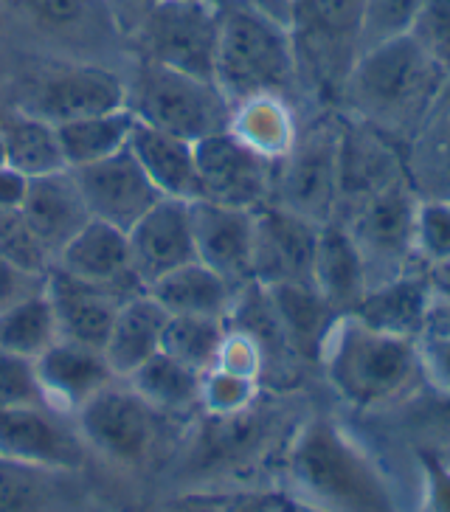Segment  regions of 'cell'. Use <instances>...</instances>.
<instances>
[{
  "label": "cell",
  "instance_id": "8fae6325",
  "mask_svg": "<svg viewBox=\"0 0 450 512\" xmlns=\"http://www.w3.org/2000/svg\"><path fill=\"white\" fill-rule=\"evenodd\" d=\"M158 417L161 414L152 411L130 386L119 389L110 383L76 411V425L82 439L102 456L119 465H141L152 451Z\"/></svg>",
  "mask_w": 450,
  "mask_h": 512
},
{
  "label": "cell",
  "instance_id": "11a10c76",
  "mask_svg": "<svg viewBox=\"0 0 450 512\" xmlns=\"http://www.w3.org/2000/svg\"><path fill=\"white\" fill-rule=\"evenodd\" d=\"M259 9H265L268 15L279 17L282 23H285L287 17V6H290V0H254Z\"/></svg>",
  "mask_w": 450,
  "mask_h": 512
},
{
  "label": "cell",
  "instance_id": "ffe728a7",
  "mask_svg": "<svg viewBox=\"0 0 450 512\" xmlns=\"http://www.w3.org/2000/svg\"><path fill=\"white\" fill-rule=\"evenodd\" d=\"M45 293L54 304L62 338L93 349H105L119 307L133 299L119 287L90 285L60 268L45 273Z\"/></svg>",
  "mask_w": 450,
  "mask_h": 512
},
{
  "label": "cell",
  "instance_id": "d4e9b609",
  "mask_svg": "<svg viewBox=\"0 0 450 512\" xmlns=\"http://www.w3.org/2000/svg\"><path fill=\"white\" fill-rule=\"evenodd\" d=\"M313 287L338 316H352L369 293L363 256L341 220H330L318 228Z\"/></svg>",
  "mask_w": 450,
  "mask_h": 512
},
{
  "label": "cell",
  "instance_id": "f546056e",
  "mask_svg": "<svg viewBox=\"0 0 450 512\" xmlns=\"http://www.w3.org/2000/svg\"><path fill=\"white\" fill-rule=\"evenodd\" d=\"M147 293L169 316L223 318L225 321L240 290L195 259L178 271L161 276L158 282H152Z\"/></svg>",
  "mask_w": 450,
  "mask_h": 512
},
{
  "label": "cell",
  "instance_id": "7402d4cb",
  "mask_svg": "<svg viewBox=\"0 0 450 512\" xmlns=\"http://www.w3.org/2000/svg\"><path fill=\"white\" fill-rule=\"evenodd\" d=\"M273 428L276 417L262 397L254 406L234 414H206L192 445V465L197 470H234L248 465L268 445Z\"/></svg>",
  "mask_w": 450,
  "mask_h": 512
},
{
  "label": "cell",
  "instance_id": "8992f818",
  "mask_svg": "<svg viewBox=\"0 0 450 512\" xmlns=\"http://www.w3.org/2000/svg\"><path fill=\"white\" fill-rule=\"evenodd\" d=\"M338 178L341 113L335 107L313 110L301 119L293 147L273 164L270 203L324 226L338 211Z\"/></svg>",
  "mask_w": 450,
  "mask_h": 512
},
{
  "label": "cell",
  "instance_id": "4fadbf2b",
  "mask_svg": "<svg viewBox=\"0 0 450 512\" xmlns=\"http://www.w3.org/2000/svg\"><path fill=\"white\" fill-rule=\"evenodd\" d=\"M318 228L282 206L254 211V282L262 287L313 285Z\"/></svg>",
  "mask_w": 450,
  "mask_h": 512
},
{
  "label": "cell",
  "instance_id": "5bb4252c",
  "mask_svg": "<svg viewBox=\"0 0 450 512\" xmlns=\"http://www.w3.org/2000/svg\"><path fill=\"white\" fill-rule=\"evenodd\" d=\"M71 172L85 197L90 217L121 231H130L158 200H164L130 150H121L105 161L79 166Z\"/></svg>",
  "mask_w": 450,
  "mask_h": 512
},
{
  "label": "cell",
  "instance_id": "e575fe53",
  "mask_svg": "<svg viewBox=\"0 0 450 512\" xmlns=\"http://www.w3.org/2000/svg\"><path fill=\"white\" fill-rule=\"evenodd\" d=\"M60 321L48 293L37 290L20 302L0 310V349L37 361L45 349L60 341Z\"/></svg>",
  "mask_w": 450,
  "mask_h": 512
},
{
  "label": "cell",
  "instance_id": "484cf974",
  "mask_svg": "<svg viewBox=\"0 0 450 512\" xmlns=\"http://www.w3.org/2000/svg\"><path fill=\"white\" fill-rule=\"evenodd\" d=\"M431 307H434V293L428 287V279L422 268H414L383 285L369 287V293L363 296V302L352 316H358L363 324L380 332L420 341L428 330Z\"/></svg>",
  "mask_w": 450,
  "mask_h": 512
},
{
  "label": "cell",
  "instance_id": "5b68a950",
  "mask_svg": "<svg viewBox=\"0 0 450 512\" xmlns=\"http://www.w3.org/2000/svg\"><path fill=\"white\" fill-rule=\"evenodd\" d=\"M366 0H290V31L296 74L307 110L335 107L346 76L360 57Z\"/></svg>",
  "mask_w": 450,
  "mask_h": 512
},
{
  "label": "cell",
  "instance_id": "6da1fadb",
  "mask_svg": "<svg viewBox=\"0 0 450 512\" xmlns=\"http://www.w3.org/2000/svg\"><path fill=\"white\" fill-rule=\"evenodd\" d=\"M287 493L321 512H400L375 456L327 414L301 420L285 445Z\"/></svg>",
  "mask_w": 450,
  "mask_h": 512
},
{
  "label": "cell",
  "instance_id": "bcb514c9",
  "mask_svg": "<svg viewBox=\"0 0 450 512\" xmlns=\"http://www.w3.org/2000/svg\"><path fill=\"white\" fill-rule=\"evenodd\" d=\"M425 383L450 397V332H428L420 338Z\"/></svg>",
  "mask_w": 450,
  "mask_h": 512
},
{
  "label": "cell",
  "instance_id": "30bf717a",
  "mask_svg": "<svg viewBox=\"0 0 450 512\" xmlns=\"http://www.w3.org/2000/svg\"><path fill=\"white\" fill-rule=\"evenodd\" d=\"M220 6L192 0H158L127 37L135 60L214 82Z\"/></svg>",
  "mask_w": 450,
  "mask_h": 512
},
{
  "label": "cell",
  "instance_id": "f5cc1de1",
  "mask_svg": "<svg viewBox=\"0 0 450 512\" xmlns=\"http://www.w3.org/2000/svg\"><path fill=\"white\" fill-rule=\"evenodd\" d=\"M428 332H450V304L434 302L425 335H428Z\"/></svg>",
  "mask_w": 450,
  "mask_h": 512
},
{
  "label": "cell",
  "instance_id": "74e56055",
  "mask_svg": "<svg viewBox=\"0 0 450 512\" xmlns=\"http://www.w3.org/2000/svg\"><path fill=\"white\" fill-rule=\"evenodd\" d=\"M60 470L23 465L0 456V512H45L57 493Z\"/></svg>",
  "mask_w": 450,
  "mask_h": 512
},
{
  "label": "cell",
  "instance_id": "277c9868",
  "mask_svg": "<svg viewBox=\"0 0 450 512\" xmlns=\"http://www.w3.org/2000/svg\"><path fill=\"white\" fill-rule=\"evenodd\" d=\"M214 85L231 107L256 96H285L310 113L299 88L290 31L254 0L220 3Z\"/></svg>",
  "mask_w": 450,
  "mask_h": 512
},
{
  "label": "cell",
  "instance_id": "f907efd6",
  "mask_svg": "<svg viewBox=\"0 0 450 512\" xmlns=\"http://www.w3.org/2000/svg\"><path fill=\"white\" fill-rule=\"evenodd\" d=\"M29 175H23L15 166H0V209H20L29 192Z\"/></svg>",
  "mask_w": 450,
  "mask_h": 512
},
{
  "label": "cell",
  "instance_id": "7dc6e473",
  "mask_svg": "<svg viewBox=\"0 0 450 512\" xmlns=\"http://www.w3.org/2000/svg\"><path fill=\"white\" fill-rule=\"evenodd\" d=\"M45 279L40 276H29V273L17 271L15 265H9L3 256H0V310L9 307V304L26 299L31 293L43 290Z\"/></svg>",
  "mask_w": 450,
  "mask_h": 512
},
{
  "label": "cell",
  "instance_id": "603a6c76",
  "mask_svg": "<svg viewBox=\"0 0 450 512\" xmlns=\"http://www.w3.org/2000/svg\"><path fill=\"white\" fill-rule=\"evenodd\" d=\"M51 268H60L90 285L119 287L130 296H138L147 290L133 273L127 231L102 223V220H90L88 226L57 254Z\"/></svg>",
  "mask_w": 450,
  "mask_h": 512
},
{
  "label": "cell",
  "instance_id": "ab89813d",
  "mask_svg": "<svg viewBox=\"0 0 450 512\" xmlns=\"http://www.w3.org/2000/svg\"><path fill=\"white\" fill-rule=\"evenodd\" d=\"M425 0H366L363 9V34H360V54L372 48L408 37L420 17Z\"/></svg>",
  "mask_w": 450,
  "mask_h": 512
},
{
  "label": "cell",
  "instance_id": "6f0895ef",
  "mask_svg": "<svg viewBox=\"0 0 450 512\" xmlns=\"http://www.w3.org/2000/svg\"><path fill=\"white\" fill-rule=\"evenodd\" d=\"M192 3H209V6H220L225 0H192Z\"/></svg>",
  "mask_w": 450,
  "mask_h": 512
},
{
  "label": "cell",
  "instance_id": "f35d334b",
  "mask_svg": "<svg viewBox=\"0 0 450 512\" xmlns=\"http://www.w3.org/2000/svg\"><path fill=\"white\" fill-rule=\"evenodd\" d=\"M0 256L9 265H15L17 271L40 279H45V273L54 265L51 254L45 251V245L20 209H0Z\"/></svg>",
  "mask_w": 450,
  "mask_h": 512
},
{
  "label": "cell",
  "instance_id": "60d3db41",
  "mask_svg": "<svg viewBox=\"0 0 450 512\" xmlns=\"http://www.w3.org/2000/svg\"><path fill=\"white\" fill-rule=\"evenodd\" d=\"M262 392H265V386L254 377L234 375V372L214 366L203 375L200 408H203V414H234V411L254 406Z\"/></svg>",
  "mask_w": 450,
  "mask_h": 512
},
{
  "label": "cell",
  "instance_id": "b9f144b4",
  "mask_svg": "<svg viewBox=\"0 0 450 512\" xmlns=\"http://www.w3.org/2000/svg\"><path fill=\"white\" fill-rule=\"evenodd\" d=\"M450 259V200L420 197L417 211V262L434 265Z\"/></svg>",
  "mask_w": 450,
  "mask_h": 512
},
{
  "label": "cell",
  "instance_id": "52a82bcc",
  "mask_svg": "<svg viewBox=\"0 0 450 512\" xmlns=\"http://www.w3.org/2000/svg\"><path fill=\"white\" fill-rule=\"evenodd\" d=\"M124 82L127 107L147 127L192 144L228 130L231 105L209 79L180 74L155 62L135 60L133 74Z\"/></svg>",
  "mask_w": 450,
  "mask_h": 512
},
{
  "label": "cell",
  "instance_id": "44dd1931",
  "mask_svg": "<svg viewBox=\"0 0 450 512\" xmlns=\"http://www.w3.org/2000/svg\"><path fill=\"white\" fill-rule=\"evenodd\" d=\"M37 383L45 406L54 411H79L88 400L107 389L116 375L107 366L102 349L85 347L60 338L51 349L34 361Z\"/></svg>",
  "mask_w": 450,
  "mask_h": 512
},
{
  "label": "cell",
  "instance_id": "681fc988",
  "mask_svg": "<svg viewBox=\"0 0 450 512\" xmlns=\"http://www.w3.org/2000/svg\"><path fill=\"white\" fill-rule=\"evenodd\" d=\"M225 493H209V490H192L169 498L155 512H223Z\"/></svg>",
  "mask_w": 450,
  "mask_h": 512
},
{
  "label": "cell",
  "instance_id": "ba28073f",
  "mask_svg": "<svg viewBox=\"0 0 450 512\" xmlns=\"http://www.w3.org/2000/svg\"><path fill=\"white\" fill-rule=\"evenodd\" d=\"M54 127L127 107V82L93 60L54 57L31 62L6 99Z\"/></svg>",
  "mask_w": 450,
  "mask_h": 512
},
{
  "label": "cell",
  "instance_id": "d6a6232c",
  "mask_svg": "<svg viewBox=\"0 0 450 512\" xmlns=\"http://www.w3.org/2000/svg\"><path fill=\"white\" fill-rule=\"evenodd\" d=\"M127 383L152 411H158L164 417L189 414V411L200 408L203 375L189 369L186 363L175 361L166 352L152 355L138 372L127 377Z\"/></svg>",
  "mask_w": 450,
  "mask_h": 512
},
{
  "label": "cell",
  "instance_id": "7bdbcfd3",
  "mask_svg": "<svg viewBox=\"0 0 450 512\" xmlns=\"http://www.w3.org/2000/svg\"><path fill=\"white\" fill-rule=\"evenodd\" d=\"M45 406L34 361L0 349V408Z\"/></svg>",
  "mask_w": 450,
  "mask_h": 512
},
{
  "label": "cell",
  "instance_id": "cb8c5ba5",
  "mask_svg": "<svg viewBox=\"0 0 450 512\" xmlns=\"http://www.w3.org/2000/svg\"><path fill=\"white\" fill-rule=\"evenodd\" d=\"M20 211L26 214L51 259H57L62 248L93 220L71 169L31 178Z\"/></svg>",
  "mask_w": 450,
  "mask_h": 512
},
{
  "label": "cell",
  "instance_id": "2e32d148",
  "mask_svg": "<svg viewBox=\"0 0 450 512\" xmlns=\"http://www.w3.org/2000/svg\"><path fill=\"white\" fill-rule=\"evenodd\" d=\"M408 175V150L341 113V178L335 217Z\"/></svg>",
  "mask_w": 450,
  "mask_h": 512
},
{
  "label": "cell",
  "instance_id": "f6af8a7d",
  "mask_svg": "<svg viewBox=\"0 0 450 512\" xmlns=\"http://www.w3.org/2000/svg\"><path fill=\"white\" fill-rule=\"evenodd\" d=\"M417 465L422 476V501L417 512H450V462L439 448H420Z\"/></svg>",
  "mask_w": 450,
  "mask_h": 512
},
{
  "label": "cell",
  "instance_id": "83f0119b",
  "mask_svg": "<svg viewBox=\"0 0 450 512\" xmlns=\"http://www.w3.org/2000/svg\"><path fill=\"white\" fill-rule=\"evenodd\" d=\"M166 321H169V313L147 290L121 304L107 335L105 349H102L113 375L127 380L150 361L152 355L161 352Z\"/></svg>",
  "mask_w": 450,
  "mask_h": 512
},
{
  "label": "cell",
  "instance_id": "1f68e13d",
  "mask_svg": "<svg viewBox=\"0 0 450 512\" xmlns=\"http://www.w3.org/2000/svg\"><path fill=\"white\" fill-rule=\"evenodd\" d=\"M0 138L6 150V164L29 178H43L68 169L62 158L57 127L31 116L12 102H0Z\"/></svg>",
  "mask_w": 450,
  "mask_h": 512
},
{
  "label": "cell",
  "instance_id": "e0dca14e",
  "mask_svg": "<svg viewBox=\"0 0 450 512\" xmlns=\"http://www.w3.org/2000/svg\"><path fill=\"white\" fill-rule=\"evenodd\" d=\"M6 15L65 51H96L113 40H124L102 0H6Z\"/></svg>",
  "mask_w": 450,
  "mask_h": 512
},
{
  "label": "cell",
  "instance_id": "ac0fdd59",
  "mask_svg": "<svg viewBox=\"0 0 450 512\" xmlns=\"http://www.w3.org/2000/svg\"><path fill=\"white\" fill-rule=\"evenodd\" d=\"M192 237L197 262L220 273L228 285L242 290L254 282V211L223 206L214 200H192Z\"/></svg>",
  "mask_w": 450,
  "mask_h": 512
},
{
  "label": "cell",
  "instance_id": "c3c4849f",
  "mask_svg": "<svg viewBox=\"0 0 450 512\" xmlns=\"http://www.w3.org/2000/svg\"><path fill=\"white\" fill-rule=\"evenodd\" d=\"M102 3H105V9L113 17V23H116V29L124 37V43H127V37L138 29V23L144 17L150 15V9L158 0H102Z\"/></svg>",
  "mask_w": 450,
  "mask_h": 512
},
{
  "label": "cell",
  "instance_id": "ee69618b",
  "mask_svg": "<svg viewBox=\"0 0 450 512\" xmlns=\"http://www.w3.org/2000/svg\"><path fill=\"white\" fill-rule=\"evenodd\" d=\"M411 37L448 74L450 71V0H425Z\"/></svg>",
  "mask_w": 450,
  "mask_h": 512
},
{
  "label": "cell",
  "instance_id": "d590c367",
  "mask_svg": "<svg viewBox=\"0 0 450 512\" xmlns=\"http://www.w3.org/2000/svg\"><path fill=\"white\" fill-rule=\"evenodd\" d=\"M225 341L223 318L200 316H169L161 338V352L172 355L175 361L186 363L200 375L217 366L220 349Z\"/></svg>",
  "mask_w": 450,
  "mask_h": 512
},
{
  "label": "cell",
  "instance_id": "9f6ffc18",
  "mask_svg": "<svg viewBox=\"0 0 450 512\" xmlns=\"http://www.w3.org/2000/svg\"><path fill=\"white\" fill-rule=\"evenodd\" d=\"M285 496H282V512H321V510H315V507H310V504H304L301 498L296 496H290L287 490H282Z\"/></svg>",
  "mask_w": 450,
  "mask_h": 512
},
{
  "label": "cell",
  "instance_id": "9c48e42d",
  "mask_svg": "<svg viewBox=\"0 0 450 512\" xmlns=\"http://www.w3.org/2000/svg\"><path fill=\"white\" fill-rule=\"evenodd\" d=\"M417 211H420V192L411 181L391 183L377 195L358 203L341 217L346 231L358 245L369 287L383 285L403 273L420 268L417 262Z\"/></svg>",
  "mask_w": 450,
  "mask_h": 512
},
{
  "label": "cell",
  "instance_id": "d6986e66",
  "mask_svg": "<svg viewBox=\"0 0 450 512\" xmlns=\"http://www.w3.org/2000/svg\"><path fill=\"white\" fill-rule=\"evenodd\" d=\"M127 240H130L133 273L144 287L197 259L189 203L175 197L158 200L127 231Z\"/></svg>",
  "mask_w": 450,
  "mask_h": 512
},
{
  "label": "cell",
  "instance_id": "4316f807",
  "mask_svg": "<svg viewBox=\"0 0 450 512\" xmlns=\"http://www.w3.org/2000/svg\"><path fill=\"white\" fill-rule=\"evenodd\" d=\"M127 150L133 152V158L147 172L152 186L164 197H175V200H186V203L203 197L192 141H183V138L169 136V133H161L155 127L135 121Z\"/></svg>",
  "mask_w": 450,
  "mask_h": 512
},
{
  "label": "cell",
  "instance_id": "db71d44e",
  "mask_svg": "<svg viewBox=\"0 0 450 512\" xmlns=\"http://www.w3.org/2000/svg\"><path fill=\"white\" fill-rule=\"evenodd\" d=\"M445 113H450V71L445 74V79H442V88H439V96H436V107L431 121L439 119V116H445Z\"/></svg>",
  "mask_w": 450,
  "mask_h": 512
},
{
  "label": "cell",
  "instance_id": "8d00e7d4",
  "mask_svg": "<svg viewBox=\"0 0 450 512\" xmlns=\"http://www.w3.org/2000/svg\"><path fill=\"white\" fill-rule=\"evenodd\" d=\"M408 172L420 197L450 200V113L428 121L408 150Z\"/></svg>",
  "mask_w": 450,
  "mask_h": 512
},
{
  "label": "cell",
  "instance_id": "836d02e7",
  "mask_svg": "<svg viewBox=\"0 0 450 512\" xmlns=\"http://www.w3.org/2000/svg\"><path fill=\"white\" fill-rule=\"evenodd\" d=\"M135 121L138 119H135L130 107H119V110H110V113L60 124L57 136H60L65 166L79 169V166L96 164V161H105L110 155L127 150L130 136L135 130Z\"/></svg>",
  "mask_w": 450,
  "mask_h": 512
},
{
  "label": "cell",
  "instance_id": "4dcf8cb0",
  "mask_svg": "<svg viewBox=\"0 0 450 512\" xmlns=\"http://www.w3.org/2000/svg\"><path fill=\"white\" fill-rule=\"evenodd\" d=\"M307 113L285 96H256L231 107L228 133L240 138L268 161H279L299 136L301 119Z\"/></svg>",
  "mask_w": 450,
  "mask_h": 512
},
{
  "label": "cell",
  "instance_id": "3957f363",
  "mask_svg": "<svg viewBox=\"0 0 450 512\" xmlns=\"http://www.w3.org/2000/svg\"><path fill=\"white\" fill-rule=\"evenodd\" d=\"M318 369L335 397L355 411L400 406L425 383L420 341L375 330L358 316L332 324Z\"/></svg>",
  "mask_w": 450,
  "mask_h": 512
},
{
  "label": "cell",
  "instance_id": "816d5d0a",
  "mask_svg": "<svg viewBox=\"0 0 450 512\" xmlns=\"http://www.w3.org/2000/svg\"><path fill=\"white\" fill-rule=\"evenodd\" d=\"M422 273H425L428 287L434 293V302L450 304V259L434 262V265H422Z\"/></svg>",
  "mask_w": 450,
  "mask_h": 512
},
{
  "label": "cell",
  "instance_id": "f1b7e54d",
  "mask_svg": "<svg viewBox=\"0 0 450 512\" xmlns=\"http://www.w3.org/2000/svg\"><path fill=\"white\" fill-rule=\"evenodd\" d=\"M265 290L293 355L299 358L301 366L318 369L324 341L341 316L321 299L313 285H276Z\"/></svg>",
  "mask_w": 450,
  "mask_h": 512
},
{
  "label": "cell",
  "instance_id": "680465c9",
  "mask_svg": "<svg viewBox=\"0 0 450 512\" xmlns=\"http://www.w3.org/2000/svg\"><path fill=\"white\" fill-rule=\"evenodd\" d=\"M6 164V150H3V138H0V166Z\"/></svg>",
  "mask_w": 450,
  "mask_h": 512
},
{
  "label": "cell",
  "instance_id": "7c38bea8",
  "mask_svg": "<svg viewBox=\"0 0 450 512\" xmlns=\"http://www.w3.org/2000/svg\"><path fill=\"white\" fill-rule=\"evenodd\" d=\"M195 158L203 200L248 211L270 203L276 161L245 147L234 133L223 130L197 141Z\"/></svg>",
  "mask_w": 450,
  "mask_h": 512
},
{
  "label": "cell",
  "instance_id": "91938a15",
  "mask_svg": "<svg viewBox=\"0 0 450 512\" xmlns=\"http://www.w3.org/2000/svg\"><path fill=\"white\" fill-rule=\"evenodd\" d=\"M3 6H6V0H0V12H3Z\"/></svg>",
  "mask_w": 450,
  "mask_h": 512
},
{
  "label": "cell",
  "instance_id": "9a60e30c",
  "mask_svg": "<svg viewBox=\"0 0 450 512\" xmlns=\"http://www.w3.org/2000/svg\"><path fill=\"white\" fill-rule=\"evenodd\" d=\"M0 456L71 473L85 465V439L48 406L0 408Z\"/></svg>",
  "mask_w": 450,
  "mask_h": 512
},
{
  "label": "cell",
  "instance_id": "7a4b0ae2",
  "mask_svg": "<svg viewBox=\"0 0 450 512\" xmlns=\"http://www.w3.org/2000/svg\"><path fill=\"white\" fill-rule=\"evenodd\" d=\"M442 79L445 71L408 34L360 54L335 110L411 150L434 116Z\"/></svg>",
  "mask_w": 450,
  "mask_h": 512
}]
</instances>
